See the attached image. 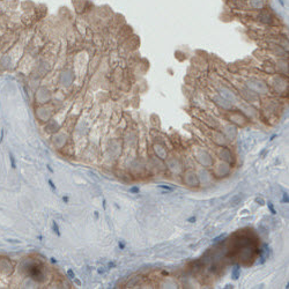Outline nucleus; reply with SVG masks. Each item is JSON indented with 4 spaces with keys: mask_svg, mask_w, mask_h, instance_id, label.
<instances>
[{
    "mask_svg": "<svg viewBox=\"0 0 289 289\" xmlns=\"http://www.w3.org/2000/svg\"><path fill=\"white\" fill-rule=\"evenodd\" d=\"M225 288H227V289H228V288H232V286H230V285H227Z\"/></svg>",
    "mask_w": 289,
    "mask_h": 289,
    "instance_id": "nucleus-16",
    "label": "nucleus"
},
{
    "mask_svg": "<svg viewBox=\"0 0 289 289\" xmlns=\"http://www.w3.org/2000/svg\"><path fill=\"white\" fill-rule=\"evenodd\" d=\"M113 266H115V264H113V262H110V264H109V267H113Z\"/></svg>",
    "mask_w": 289,
    "mask_h": 289,
    "instance_id": "nucleus-15",
    "label": "nucleus"
},
{
    "mask_svg": "<svg viewBox=\"0 0 289 289\" xmlns=\"http://www.w3.org/2000/svg\"><path fill=\"white\" fill-rule=\"evenodd\" d=\"M9 160H10V163H12V168H16V163H15V160H14V156L13 154H9Z\"/></svg>",
    "mask_w": 289,
    "mask_h": 289,
    "instance_id": "nucleus-5",
    "label": "nucleus"
},
{
    "mask_svg": "<svg viewBox=\"0 0 289 289\" xmlns=\"http://www.w3.org/2000/svg\"><path fill=\"white\" fill-rule=\"evenodd\" d=\"M256 202L259 204L260 206H261V205H264V200H262L261 198H256Z\"/></svg>",
    "mask_w": 289,
    "mask_h": 289,
    "instance_id": "nucleus-9",
    "label": "nucleus"
},
{
    "mask_svg": "<svg viewBox=\"0 0 289 289\" xmlns=\"http://www.w3.org/2000/svg\"><path fill=\"white\" fill-rule=\"evenodd\" d=\"M282 201H283V202H288L289 201L288 194H287V193H283V199H282Z\"/></svg>",
    "mask_w": 289,
    "mask_h": 289,
    "instance_id": "nucleus-10",
    "label": "nucleus"
},
{
    "mask_svg": "<svg viewBox=\"0 0 289 289\" xmlns=\"http://www.w3.org/2000/svg\"><path fill=\"white\" fill-rule=\"evenodd\" d=\"M118 245H119V248H120V249H124V248H125V245H124L123 243H120V242H119V244H118Z\"/></svg>",
    "mask_w": 289,
    "mask_h": 289,
    "instance_id": "nucleus-13",
    "label": "nucleus"
},
{
    "mask_svg": "<svg viewBox=\"0 0 289 289\" xmlns=\"http://www.w3.org/2000/svg\"><path fill=\"white\" fill-rule=\"evenodd\" d=\"M232 278L235 280H237L239 278V266H237V265L232 268Z\"/></svg>",
    "mask_w": 289,
    "mask_h": 289,
    "instance_id": "nucleus-2",
    "label": "nucleus"
},
{
    "mask_svg": "<svg viewBox=\"0 0 289 289\" xmlns=\"http://www.w3.org/2000/svg\"><path fill=\"white\" fill-rule=\"evenodd\" d=\"M67 274H68V276H69V278H72V279H74V278H75V274H74V272H73L72 269H68V271H67Z\"/></svg>",
    "mask_w": 289,
    "mask_h": 289,
    "instance_id": "nucleus-7",
    "label": "nucleus"
},
{
    "mask_svg": "<svg viewBox=\"0 0 289 289\" xmlns=\"http://www.w3.org/2000/svg\"><path fill=\"white\" fill-rule=\"evenodd\" d=\"M53 230H55V232L58 235V236H60V231H59V227H58V225H57V222L55 221L53 222Z\"/></svg>",
    "mask_w": 289,
    "mask_h": 289,
    "instance_id": "nucleus-4",
    "label": "nucleus"
},
{
    "mask_svg": "<svg viewBox=\"0 0 289 289\" xmlns=\"http://www.w3.org/2000/svg\"><path fill=\"white\" fill-rule=\"evenodd\" d=\"M267 206H268V209L271 211L272 214H276V211H275V208H274V206H273V204H272L271 201L267 202Z\"/></svg>",
    "mask_w": 289,
    "mask_h": 289,
    "instance_id": "nucleus-3",
    "label": "nucleus"
},
{
    "mask_svg": "<svg viewBox=\"0 0 289 289\" xmlns=\"http://www.w3.org/2000/svg\"><path fill=\"white\" fill-rule=\"evenodd\" d=\"M63 200H64L65 202H67V201H68V198H67V197H64V198H63Z\"/></svg>",
    "mask_w": 289,
    "mask_h": 289,
    "instance_id": "nucleus-14",
    "label": "nucleus"
},
{
    "mask_svg": "<svg viewBox=\"0 0 289 289\" xmlns=\"http://www.w3.org/2000/svg\"><path fill=\"white\" fill-rule=\"evenodd\" d=\"M139 188H131L129 189V192H132V193H139Z\"/></svg>",
    "mask_w": 289,
    "mask_h": 289,
    "instance_id": "nucleus-8",
    "label": "nucleus"
},
{
    "mask_svg": "<svg viewBox=\"0 0 289 289\" xmlns=\"http://www.w3.org/2000/svg\"><path fill=\"white\" fill-rule=\"evenodd\" d=\"M49 184H50V186H51V188H52V189H53V190H56V185H55V184H53V182H52V181H51V179H50V181H49Z\"/></svg>",
    "mask_w": 289,
    "mask_h": 289,
    "instance_id": "nucleus-11",
    "label": "nucleus"
},
{
    "mask_svg": "<svg viewBox=\"0 0 289 289\" xmlns=\"http://www.w3.org/2000/svg\"><path fill=\"white\" fill-rule=\"evenodd\" d=\"M159 188H160V189H164V190H168V191H172V190H174L172 188L167 186V185H159Z\"/></svg>",
    "mask_w": 289,
    "mask_h": 289,
    "instance_id": "nucleus-6",
    "label": "nucleus"
},
{
    "mask_svg": "<svg viewBox=\"0 0 289 289\" xmlns=\"http://www.w3.org/2000/svg\"><path fill=\"white\" fill-rule=\"evenodd\" d=\"M188 221H189V222H191V223H193V222H195V218H194V216H192V218H190V219H189Z\"/></svg>",
    "mask_w": 289,
    "mask_h": 289,
    "instance_id": "nucleus-12",
    "label": "nucleus"
},
{
    "mask_svg": "<svg viewBox=\"0 0 289 289\" xmlns=\"http://www.w3.org/2000/svg\"><path fill=\"white\" fill-rule=\"evenodd\" d=\"M242 200H243V195H242V194L235 195V197H232L231 200H230V206H231V207H235V206H237L238 204H241Z\"/></svg>",
    "mask_w": 289,
    "mask_h": 289,
    "instance_id": "nucleus-1",
    "label": "nucleus"
}]
</instances>
